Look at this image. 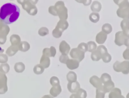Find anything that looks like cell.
<instances>
[{"instance_id": "cb8c5ba5", "label": "cell", "mask_w": 129, "mask_h": 98, "mask_svg": "<svg viewBox=\"0 0 129 98\" xmlns=\"http://www.w3.org/2000/svg\"><path fill=\"white\" fill-rule=\"evenodd\" d=\"M96 50L100 53V54L101 55V57H102V56L103 54H104L105 53L108 52L107 48L104 45H99L98 47H97Z\"/></svg>"}, {"instance_id": "6da1fadb", "label": "cell", "mask_w": 129, "mask_h": 98, "mask_svg": "<svg viewBox=\"0 0 129 98\" xmlns=\"http://www.w3.org/2000/svg\"><path fill=\"white\" fill-rule=\"evenodd\" d=\"M20 14V8L12 3L5 4L0 9V19L6 24H11L16 22Z\"/></svg>"}, {"instance_id": "5b68a950", "label": "cell", "mask_w": 129, "mask_h": 98, "mask_svg": "<svg viewBox=\"0 0 129 98\" xmlns=\"http://www.w3.org/2000/svg\"><path fill=\"white\" fill-rule=\"evenodd\" d=\"M69 27V23L67 20H60L58 22L56 28L53 31V35L55 38H60L62 32L67 30Z\"/></svg>"}, {"instance_id": "2e32d148", "label": "cell", "mask_w": 129, "mask_h": 98, "mask_svg": "<svg viewBox=\"0 0 129 98\" xmlns=\"http://www.w3.org/2000/svg\"><path fill=\"white\" fill-rule=\"evenodd\" d=\"M90 9L93 12H99L101 9V4L99 2L95 1L91 4Z\"/></svg>"}, {"instance_id": "1f68e13d", "label": "cell", "mask_w": 129, "mask_h": 98, "mask_svg": "<svg viewBox=\"0 0 129 98\" xmlns=\"http://www.w3.org/2000/svg\"><path fill=\"white\" fill-rule=\"evenodd\" d=\"M70 98H82V97H81V96L77 92H76L70 95Z\"/></svg>"}, {"instance_id": "f546056e", "label": "cell", "mask_w": 129, "mask_h": 98, "mask_svg": "<svg viewBox=\"0 0 129 98\" xmlns=\"http://www.w3.org/2000/svg\"><path fill=\"white\" fill-rule=\"evenodd\" d=\"M75 1L79 3L83 4L84 6L90 5L92 2V0H75Z\"/></svg>"}, {"instance_id": "484cf974", "label": "cell", "mask_w": 129, "mask_h": 98, "mask_svg": "<svg viewBox=\"0 0 129 98\" xmlns=\"http://www.w3.org/2000/svg\"><path fill=\"white\" fill-rule=\"evenodd\" d=\"M101 59L104 63H108L111 60V56L108 52H107L102 56Z\"/></svg>"}, {"instance_id": "d6a6232c", "label": "cell", "mask_w": 129, "mask_h": 98, "mask_svg": "<svg viewBox=\"0 0 129 98\" xmlns=\"http://www.w3.org/2000/svg\"><path fill=\"white\" fill-rule=\"evenodd\" d=\"M124 45L127 47H129V37H126L124 42Z\"/></svg>"}, {"instance_id": "e0dca14e", "label": "cell", "mask_w": 129, "mask_h": 98, "mask_svg": "<svg viewBox=\"0 0 129 98\" xmlns=\"http://www.w3.org/2000/svg\"><path fill=\"white\" fill-rule=\"evenodd\" d=\"M67 79L69 82H75L77 81V76L74 71H69L67 74Z\"/></svg>"}, {"instance_id": "44dd1931", "label": "cell", "mask_w": 129, "mask_h": 98, "mask_svg": "<svg viewBox=\"0 0 129 98\" xmlns=\"http://www.w3.org/2000/svg\"><path fill=\"white\" fill-rule=\"evenodd\" d=\"M101 81L103 84L104 83L111 80V76L107 73H103L100 77Z\"/></svg>"}, {"instance_id": "3957f363", "label": "cell", "mask_w": 129, "mask_h": 98, "mask_svg": "<svg viewBox=\"0 0 129 98\" xmlns=\"http://www.w3.org/2000/svg\"><path fill=\"white\" fill-rule=\"evenodd\" d=\"M113 68L116 72L128 74L129 73V61L124 60L122 62L116 61L114 63Z\"/></svg>"}, {"instance_id": "7402d4cb", "label": "cell", "mask_w": 129, "mask_h": 98, "mask_svg": "<svg viewBox=\"0 0 129 98\" xmlns=\"http://www.w3.org/2000/svg\"><path fill=\"white\" fill-rule=\"evenodd\" d=\"M88 46V51L90 52H92L94 51H95L97 48V45L96 43L94 41H89L87 43Z\"/></svg>"}, {"instance_id": "4316f807", "label": "cell", "mask_w": 129, "mask_h": 98, "mask_svg": "<svg viewBox=\"0 0 129 98\" xmlns=\"http://www.w3.org/2000/svg\"><path fill=\"white\" fill-rule=\"evenodd\" d=\"M77 48L80 50H81V51H82L83 52H84V53L88 51V46L87 43L82 42L78 45Z\"/></svg>"}, {"instance_id": "30bf717a", "label": "cell", "mask_w": 129, "mask_h": 98, "mask_svg": "<svg viewBox=\"0 0 129 98\" xmlns=\"http://www.w3.org/2000/svg\"><path fill=\"white\" fill-rule=\"evenodd\" d=\"M71 50L70 46L64 40L62 41L59 44V51L62 55H68Z\"/></svg>"}, {"instance_id": "ba28073f", "label": "cell", "mask_w": 129, "mask_h": 98, "mask_svg": "<svg viewBox=\"0 0 129 98\" xmlns=\"http://www.w3.org/2000/svg\"><path fill=\"white\" fill-rule=\"evenodd\" d=\"M90 83L97 89H103V84L100 78L96 75H93L90 78Z\"/></svg>"}, {"instance_id": "d6986e66", "label": "cell", "mask_w": 129, "mask_h": 98, "mask_svg": "<svg viewBox=\"0 0 129 98\" xmlns=\"http://www.w3.org/2000/svg\"><path fill=\"white\" fill-rule=\"evenodd\" d=\"M112 31V27L111 25L109 23H105L102 26V31L105 34H109Z\"/></svg>"}, {"instance_id": "d4e9b609", "label": "cell", "mask_w": 129, "mask_h": 98, "mask_svg": "<svg viewBox=\"0 0 129 98\" xmlns=\"http://www.w3.org/2000/svg\"><path fill=\"white\" fill-rule=\"evenodd\" d=\"M105 92L103 89H96V98H104Z\"/></svg>"}, {"instance_id": "7a4b0ae2", "label": "cell", "mask_w": 129, "mask_h": 98, "mask_svg": "<svg viewBox=\"0 0 129 98\" xmlns=\"http://www.w3.org/2000/svg\"><path fill=\"white\" fill-rule=\"evenodd\" d=\"M118 6L119 8L116 11L117 16L123 19L129 20V2L125 1Z\"/></svg>"}, {"instance_id": "8992f818", "label": "cell", "mask_w": 129, "mask_h": 98, "mask_svg": "<svg viewBox=\"0 0 129 98\" xmlns=\"http://www.w3.org/2000/svg\"><path fill=\"white\" fill-rule=\"evenodd\" d=\"M70 55L72 59L77 60L80 62L84 58L85 53L78 48H74L71 50Z\"/></svg>"}, {"instance_id": "f1b7e54d", "label": "cell", "mask_w": 129, "mask_h": 98, "mask_svg": "<svg viewBox=\"0 0 129 98\" xmlns=\"http://www.w3.org/2000/svg\"><path fill=\"white\" fill-rule=\"evenodd\" d=\"M122 56L125 60H129V47H127V48L123 52Z\"/></svg>"}, {"instance_id": "4dcf8cb0", "label": "cell", "mask_w": 129, "mask_h": 98, "mask_svg": "<svg viewBox=\"0 0 129 98\" xmlns=\"http://www.w3.org/2000/svg\"><path fill=\"white\" fill-rule=\"evenodd\" d=\"M52 85H59V81L58 79L56 77H52Z\"/></svg>"}, {"instance_id": "603a6c76", "label": "cell", "mask_w": 129, "mask_h": 98, "mask_svg": "<svg viewBox=\"0 0 129 98\" xmlns=\"http://www.w3.org/2000/svg\"><path fill=\"white\" fill-rule=\"evenodd\" d=\"M61 91V86L59 85H56V86L55 87H53L51 89V94L54 96H56L57 95H58Z\"/></svg>"}, {"instance_id": "ac0fdd59", "label": "cell", "mask_w": 129, "mask_h": 98, "mask_svg": "<svg viewBox=\"0 0 129 98\" xmlns=\"http://www.w3.org/2000/svg\"><path fill=\"white\" fill-rule=\"evenodd\" d=\"M89 20L93 23H96L98 22L100 19V15L98 13L93 12L91 13L89 16Z\"/></svg>"}, {"instance_id": "9c48e42d", "label": "cell", "mask_w": 129, "mask_h": 98, "mask_svg": "<svg viewBox=\"0 0 129 98\" xmlns=\"http://www.w3.org/2000/svg\"><path fill=\"white\" fill-rule=\"evenodd\" d=\"M68 90L71 93H76L80 88V85L77 81L75 82H69L67 84Z\"/></svg>"}, {"instance_id": "e575fe53", "label": "cell", "mask_w": 129, "mask_h": 98, "mask_svg": "<svg viewBox=\"0 0 129 98\" xmlns=\"http://www.w3.org/2000/svg\"><path fill=\"white\" fill-rule=\"evenodd\" d=\"M126 98H129V92L126 94Z\"/></svg>"}, {"instance_id": "9a60e30c", "label": "cell", "mask_w": 129, "mask_h": 98, "mask_svg": "<svg viewBox=\"0 0 129 98\" xmlns=\"http://www.w3.org/2000/svg\"><path fill=\"white\" fill-rule=\"evenodd\" d=\"M113 88H114V83L112 80L103 84V89L105 93L109 92Z\"/></svg>"}, {"instance_id": "4fadbf2b", "label": "cell", "mask_w": 129, "mask_h": 98, "mask_svg": "<svg viewBox=\"0 0 129 98\" xmlns=\"http://www.w3.org/2000/svg\"><path fill=\"white\" fill-rule=\"evenodd\" d=\"M107 38V35L103 31H100L96 36V41L99 44H103L105 43Z\"/></svg>"}, {"instance_id": "5bb4252c", "label": "cell", "mask_w": 129, "mask_h": 98, "mask_svg": "<svg viewBox=\"0 0 129 98\" xmlns=\"http://www.w3.org/2000/svg\"><path fill=\"white\" fill-rule=\"evenodd\" d=\"M121 91L117 87L113 88L110 92L108 95L109 98H120L121 96Z\"/></svg>"}, {"instance_id": "8fae6325", "label": "cell", "mask_w": 129, "mask_h": 98, "mask_svg": "<svg viewBox=\"0 0 129 98\" xmlns=\"http://www.w3.org/2000/svg\"><path fill=\"white\" fill-rule=\"evenodd\" d=\"M122 32L126 36L129 37V20L123 19L120 23Z\"/></svg>"}, {"instance_id": "83f0119b", "label": "cell", "mask_w": 129, "mask_h": 98, "mask_svg": "<svg viewBox=\"0 0 129 98\" xmlns=\"http://www.w3.org/2000/svg\"><path fill=\"white\" fill-rule=\"evenodd\" d=\"M69 57L68 55H61L59 57V61L61 63L66 64L67 61L69 59Z\"/></svg>"}, {"instance_id": "d590c367", "label": "cell", "mask_w": 129, "mask_h": 98, "mask_svg": "<svg viewBox=\"0 0 129 98\" xmlns=\"http://www.w3.org/2000/svg\"><path fill=\"white\" fill-rule=\"evenodd\" d=\"M120 98H125L124 97V96H123V95H121V97Z\"/></svg>"}, {"instance_id": "7c38bea8", "label": "cell", "mask_w": 129, "mask_h": 98, "mask_svg": "<svg viewBox=\"0 0 129 98\" xmlns=\"http://www.w3.org/2000/svg\"><path fill=\"white\" fill-rule=\"evenodd\" d=\"M79 63L80 62L77 60L74 59H69L66 62V64L67 65V67L69 69L74 70L79 67Z\"/></svg>"}, {"instance_id": "ffe728a7", "label": "cell", "mask_w": 129, "mask_h": 98, "mask_svg": "<svg viewBox=\"0 0 129 98\" xmlns=\"http://www.w3.org/2000/svg\"><path fill=\"white\" fill-rule=\"evenodd\" d=\"M91 58L93 61H98L101 59V56L96 49L95 51L92 52V53L91 54Z\"/></svg>"}, {"instance_id": "277c9868", "label": "cell", "mask_w": 129, "mask_h": 98, "mask_svg": "<svg viewBox=\"0 0 129 98\" xmlns=\"http://www.w3.org/2000/svg\"><path fill=\"white\" fill-rule=\"evenodd\" d=\"M56 14L60 20H67L68 17V9L62 1H58L55 4Z\"/></svg>"}, {"instance_id": "836d02e7", "label": "cell", "mask_w": 129, "mask_h": 98, "mask_svg": "<svg viewBox=\"0 0 129 98\" xmlns=\"http://www.w3.org/2000/svg\"><path fill=\"white\" fill-rule=\"evenodd\" d=\"M125 1H128V0H113L114 3L118 6L119 4H120L121 3H122Z\"/></svg>"}, {"instance_id": "52a82bcc", "label": "cell", "mask_w": 129, "mask_h": 98, "mask_svg": "<svg viewBox=\"0 0 129 98\" xmlns=\"http://www.w3.org/2000/svg\"><path fill=\"white\" fill-rule=\"evenodd\" d=\"M126 37V36L122 31H118L116 32L115 35V44L118 46H121L124 45V42Z\"/></svg>"}]
</instances>
